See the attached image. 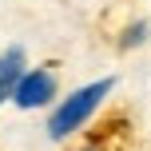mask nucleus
<instances>
[{
    "mask_svg": "<svg viewBox=\"0 0 151 151\" xmlns=\"http://www.w3.org/2000/svg\"><path fill=\"white\" fill-rule=\"evenodd\" d=\"M107 91H111V80H96V83H88V88L72 91V96L52 111V119H48V135H52V139H64V135H72L76 127H83L88 115L99 107V99H104Z\"/></svg>",
    "mask_w": 151,
    "mask_h": 151,
    "instance_id": "obj_1",
    "label": "nucleus"
},
{
    "mask_svg": "<svg viewBox=\"0 0 151 151\" xmlns=\"http://www.w3.org/2000/svg\"><path fill=\"white\" fill-rule=\"evenodd\" d=\"M52 91H56V80L48 72H24V80H20V88H16L12 99L24 111H32V107H44L48 99H52Z\"/></svg>",
    "mask_w": 151,
    "mask_h": 151,
    "instance_id": "obj_2",
    "label": "nucleus"
},
{
    "mask_svg": "<svg viewBox=\"0 0 151 151\" xmlns=\"http://www.w3.org/2000/svg\"><path fill=\"white\" fill-rule=\"evenodd\" d=\"M20 80H24V52L20 48H8V52L0 56V104L16 96Z\"/></svg>",
    "mask_w": 151,
    "mask_h": 151,
    "instance_id": "obj_3",
    "label": "nucleus"
},
{
    "mask_svg": "<svg viewBox=\"0 0 151 151\" xmlns=\"http://www.w3.org/2000/svg\"><path fill=\"white\" fill-rule=\"evenodd\" d=\"M143 32H147V24H131V28H127V36H123V48L139 44V40H143Z\"/></svg>",
    "mask_w": 151,
    "mask_h": 151,
    "instance_id": "obj_4",
    "label": "nucleus"
}]
</instances>
